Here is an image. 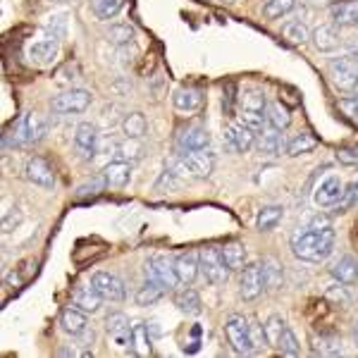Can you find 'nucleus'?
Returning <instances> with one entry per match:
<instances>
[{
  "instance_id": "obj_1",
  "label": "nucleus",
  "mask_w": 358,
  "mask_h": 358,
  "mask_svg": "<svg viewBox=\"0 0 358 358\" xmlns=\"http://www.w3.org/2000/svg\"><path fill=\"white\" fill-rule=\"evenodd\" d=\"M334 248V229L330 227H303L292 236V253L299 261L322 263Z\"/></svg>"
},
{
  "instance_id": "obj_2",
  "label": "nucleus",
  "mask_w": 358,
  "mask_h": 358,
  "mask_svg": "<svg viewBox=\"0 0 358 358\" xmlns=\"http://www.w3.org/2000/svg\"><path fill=\"white\" fill-rule=\"evenodd\" d=\"M48 131V122L41 117L38 113H24L22 117H17L13 127L8 129V134L3 136V146L10 148V151H17V148H27L38 143Z\"/></svg>"
},
{
  "instance_id": "obj_3",
  "label": "nucleus",
  "mask_w": 358,
  "mask_h": 358,
  "mask_svg": "<svg viewBox=\"0 0 358 358\" xmlns=\"http://www.w3.org/2000/svg\"><path fill=\"white\" fill-rule=\"evenodd\" d=\"M327 77H330L332 86L342 94H351L358 89V57L342 55L332 57L327 62Z\"/></svg>"
},
{
  "instance_id": "obj_4",
  "label": "nucleus",
  "mask_w": 358,
  "mask_h": 358,
  "mask_svg": "<svg viewBox=\"0 0 358 358\" xmlns=\"http://www.w3.org/2000/svg\"><path fill=\"white\" fill-rule=\"evenodd\" d=\"M239 117H241L239 122H244L248 129H253L256 134L263 129V124L268 122V98H265L263 91L253 89L241 96Z\"/></svg>"
},
{
  "instance_id": "obj_5",
  "label": "nucleus",
  "mask_w": 358,
  "mask_h": 358,
  "mask_svg": "<svg viewBox=\"0 0 358 358\" xmlns=\"http://www.w3.org/2000/svg\"><path fill=\"white\" fill-rule=\"evenodd\" d=\"M199 265H201V275H203L206 282H210V285H224V282L229 280V275H232V270L227 268V263H224L217 246L201 248Z\"/></svg>"
},
{
  "instance_id": "obj_6",
  "label": "nucleus",
  "mask_w": 358,
  "mask_h": 358,
  "mask_svg": "<svg viewBox=\"0 0 358 358\" xmlns=\"http://www.w3.org/2000/svg\"><path fill=\"white\" fill-rule=\"evenodd\" d=\"M224 334H227L229 344L236 354L246 356V354H253L256 351V344H253V337H251V325L244 315L239 313H232L224 322Z\"/></svg>"
},
{
  "instance_id": "obj_7",
  "label": "nucleus",
  "mask_w": 358,
  "mask_h": 358,
  "mask_svg": "<svg viewBox=\"0 0 358 358\" xmlns=\"http://www.w3.org/2000/svg\"><path fill=\"white\" fill-rule=\"evenodd\" d=\"M91 106V94L86 89H69L50 98V110L57 115H79Z\"/></svg>"
},
{
  "instance_id": "obj_8",
  "label": "nucleus",
  "mask_w": 358,
  "mask_h": 358,
  "mask_svg": "<svg viewBox=\"0 0 358 358\" xmlns=\"http://www.w3.org/2000/svg\"><path fill=\"white\" fill-rule=\"evenodd\" d=\"M91 287L98 292V296H101L103 301L120 303L127 299V289H124L122 280L113 273H106V270H98V273H94V277H91Z\"/></svg>"
},
{
  "instance_id": "obj_9",
  "label": "nucleus",
  "mask_w": 358,
  "mask_h": 358,
  "mask_svg": "<svg viewBox=\"0 0 358 358\" xmlns=\"http://www.w3.org/2000/svg\"><path fill=\"white\" fill-rule=\"evenodd\" d=\"M344 182L339 175H327L313 192V201L317 208H337L344 199Z\"/></svg>"
},
{
  "instance_id": "obj_10",
  "label": "nucleus",
  "mask_w": 358,
  "mask_h": 358,
  "mask_svg": "<svg viewBox=\"0 0 358 358\" xmlns=\"http://www.w3.org/2000/svg\"><path fill=\"white\" fill-rule=\"evenodd\" d=\"M265 292V275H263V265L261 263H248L241 270V280H239V296L244 301H256L258 296Z\"/></svg>"
},
{
  "instance_id": "obj_11",
  "label": "nucleus",
  "mask_w": 358,
  "mask_h": 358,
  "mask_svg": "<svg viewBox=\"0 0 358 358\" xmlns=\"http://www.w3.org/2000/svg\"><path fill=\"white\" fill-rule=\"evenodd\" d=\"M146 277H153V280H158L160 285L165 287V289H175V287L179 285L177 273H175V261H172V258H167V256H163V253H153V256L148 258Z\"/></svg>"
},
{
  "instance_id": "obj_12",
  "label": "nucleus",
  "mask_w": 358,
  "mask_h": 358,
  "mask_svg": "<svg viewBox=\"0 0 358 358\" xmlns=\"http://www.w3.org/2000/svg\"><path fill=\"white\" fill-rule=\"evenodd\" d=\"M74 148H77L82 160H94L98 151H101V138H98L96 124L82 122L74 129Z\"/></svg>"
},
{
  "instance_id": "obj_13",
  "label": "nucleus",
  "mask_w": 358,
  "mask_h": 358,
  "mask_svg": "<svg viewBox=\"0 0 358 358\" xmlns=\"http://www.w3.org/2000/svg\"><path fill=\"white\" fill-rule=\"evenodd\" d=\"M222 141H224V148H227L229 153H246L256 146V131L248 129L244 122H236V124H229L227 129H224Z\"/></svg>"
},
{
  "instance_id": "obj_14",
  "label": "nucleus",
  "mask_w": 358,
  "mask_h": 358,
  "mask_svg": "<svg viewBox=\"0 0 358 358\" xmlns=\"http://www.w3.org/2000/svg\"><path fill=\"white\" fill-rule=\"evenodd\" d=\"M179 160H182L187 175H192L196 179L210 177L213 167H215V155L208 151V148H201V151H187V153H182Z\"/></svg>"
},
{
  "instance_id": "obj_15",
  "label": "nucleus",
  "mask_w": 358,
  "mask_h": 358,
  "mask_svg": "<svg viewBox=\"0 0 358 358\" xmlns=\"http://www.w3.org/2000/svg\"><path fill=\"white\" fill-rule=\"evenodd\" d=\"M24 177L34 184V187H41V189H53L55 187V172H53V167H50L48 160L38 158V155L29 158L27 170H24Z\"/></svg>"
},
{
  "instance_id": "obj_16",
  "label": "nucleus",
  "mask_w": 358,
  "mask_h": 358,
  "mask_svg": "<svg viewBox=\"0 0 358 358\" xmlns=\"http://www.w3.org/2000/svg\"><path fill=\"white\" fill-rule=\"evenodd\" d=\"M310 41H313L317 53H334L344 43V36L334 24H322L310 31Z\"/></svg>"
},
{
  "instance_id": "obj_17",
  "label": "nucleus",
  "mask_w": 358,
  "mask_h": 358,
  "mask_svg": "<svg viewBox=\"0 0 358 358\" xmlns=\"http://www.w3.org/2000/svg\"><path fill=\"white\" fill-rule=\"evenodd\" d=\"M208 143H210V134H208L206 127H199V124L184 127L177 134V148L182 153L201 151V148H208Z\"/></svg>"
},
{
  "instance_id": "obj_18",
  "label": "nucleus",
  "mask_w": 358,
  "mask_h": 358,
  "mask_svg": "<svg viewBox=\"0 0 358 358\" xmlns=\"http://www.w3.org/2000/svg\"><path fill=\"white\" fill-rule=\"evenodd\" d=\"M106 330H108V337L113 339L115 346H120V349L131 346V327H129V317H127L124 313H110V315H108Z\"/></svg>"
},
{
  "instance_id": "obj_19",
  "label": "nucleus",
  "mask_w": 358,
  "mask_h": 358,
  "mask_svg": "<svg viewBox=\"0 0 358 358\" xmlns=\"http://www.w3.org/2000/svg\"><path fill=\"white\" fill-rule=\"evenodd\" d=\"M60 327L69 337H82V334H86V330H89V317H86L84 310L69 306V308H65L60 313Z\"/></svg>"
},
{
  "instance_id": "obj_20",
  "label": "nucleus",
  "mask_w": 358,
  "mask_h": 358,
  "mask_svg": "<svg viewBox=\"0 0 358 358\" xmlns=\"http://www.w3.org/2000/svg\"><path fill=\"white\" fill-rule=\"evenodd\" d=\"M330 275L339 285L354 287L358 285V261L354 256H342L330 265Z\"/></svg>"
},
{
  "instance_id": "obj_21",
  "label": "nucleus",
  "mask_w": 358,
  "mask_h": 358,
  "mask_svg": "<svg viewBox=\"0 0 358 358\" xmlns=\"http://www.w3.org/2000/svg\"><path fill=\"white\" fill-rule=\"evenodd\" d=\"M175 273L179 285H194V280L201 273L199 253H179L175 258Z\"/></svg>"
},
{
  "instance_id": "obj_22",
  "label": "nucleus",
  "mask_w": 358,
  "mask_h": 358,
  "mask_svg": "<svg viewBox=\"0 0 358 358\" xmlns=\"http://www.w3.org/2000/svg\"><path fill=\"white\" fill-rule=\"evenodd\" d=\"M103 177H106L110 189H122L131 179V163L129 160H120V158L113 160V163H108L103 167Z\"/></svg>"
},
{
  "instance_id": "obj_23",
  "label": "nucleus",
  "mask_w": 358,
  "mask_h": 358,
  "mask_svg": "<svg viewBox=\"0 0 358 358\" xmlns=\"http://www.w3.org/2000/svg\"><path fill=\"white\" fill-rule=\"evenodd\" d=\"M172 103H175V108L179 113H194V110H199L201 103H203V91L196 89V86H182V89L175 91Z\"/></svg>"
},
{
  "instance_id": "obj_24",
  "label": "nucleus",
  "mask_w": 358,
  "mask_h": 358,
  "mask_svg": "<svg viewBox=\"0 0 358 358\" xmlns=\"http://www.w3.org/2000/svg\"><path fill=\"white\" fill-rule=\"evenodd\" d=\"M57 53H60V43H57L55 38H43V41L29 45V57H31V62H36V65H50L57 57Z\"/></svg>"
},
{
  "instance_id": "obj_25",
  "label": "nucleus",
  "mask_w": 358,
  "mask_h": 358,
  "mask_svg": "<svg viewBox=\"0 0 358 358\" xmlns=\"http://www.w3.org/2000/svg\"><path fill=\"white\" fill-rule=\"evenodd\" d=\"M330 15L339 27H358V0H339L330 8Z\"/></svg>"
},
{
  "instance_id": "obj_26",
  "label": "nucleus",
  "mask_w": 358,
  "mask_h": 358,
  "mask_svg": "<svg viewBox=\"0 0 358 358\" xmlns=\"http://www.w3.org/2000/svg\"><path fill=\"white\" fill-rule=\"evenodd\" d=\"M101 301L103 299L98 296V292L94 287H77V289L72 292V306L79 310H84V313H96L98 308H101Z\"/></svg>"
},
{
  "instance_id": "obj_27",
  "label": "nucleus",
  "mask_w": 358,
  "mask_h": 358,
  "mask_svg": "<svg viewBox=\"0 0 358 358\" xmlns=\"http://www.w3.org/2000/svg\"><path fill=\"white\" fill-rule=\"evenodd\" d=\"M131 349H134L136 356L153 354V339L148 322H134V327H131Z\"/></svg>"
},
{
  "instance_id": "obj_28",
  "label": "nucleus",
  "mask_w": 358,
  "mask_h": 358,
  "mask_svg": "<svg viewBox=\"0 0 358 358\" xmlns=\"http://www.w3.org/2000/svg\"><path fill=\"white\" fill-rule=\"evenodd\" d=\"M163 294H165V287L160 285L158 280H153V277H146V282L138 287L134 301H136V306H153L163 299Z\"/></svg>"
},
{
  "instance_id": "obj_29",
  "label": "nucleus",
  "mask_w": 358,
  "mask_h": 358,
  "mask_svg": "<svg viewBox=\"0 0 358 358\" xmlns=\"http://www.w3.org/2000/svg\"><path fill=\"white\" fill-rule=\"evenodd\" d=\"M256 146L261 155H268V158H275L287 148V143L282 141V136L277 134V129H263V134L256 138Z\"/></svg>"
},
{
  "instance_id": "obj_30",
  "label": "nucleus",
  "mask_w": 358,
  "mask_h": 358,
  "mask_svg": "<svg viewBox=\"0 0 358 358\" xmlns=\"http://www.w3.org/2000/svg\"><path fill=\"white\" fill-rule=\"evenodd\" d=\"M220 253L224 258V263H227V268L232 270V273H236V270H244L246 268V248L244 244H236V241H232V244H224L220 246Z\"/></svg>"
},
{
  "instance_id": "obj_31",
  "label": "nucleus",
  "mask_w": 358,
  "mask_h": 358,
  "mask_svg": "<svg viewBox=\"0 0 358 358\" xmlns=\"http://www.w3.org/2000/svg\"><path fill=\"white\" fill-rule=\"evenodd\" d=\"M285 217V208L282 206H265L256 217V227L258 232H273L277 224Z\"/></svg>"
},
{
  "instance_id": "obj_32",
  "label": "nucleus",
  "mask_w": 358,
  "mask_h": 358,
  "mask_svg": "<svg viewBox=\"0 0 358 358\" xmlns=\"http://www.w3.org/2000/svg\"><path fill=\"white\" fill-rule=\"evenodd\" d=\"M263 275H265V289L277 292L282 285H285V270L282 265L275 261V258H263Z\"/></svg>"
},
{
  "instance_id": "obj_33",
  "label": "nucleus",
  "mask_w": 358,
  "mask_h": 358,
  "mask_svg": "<svg viewBox=\"0 0 358 358\" xmlns=\"http://www.w3.org/2000/svg\"><path fill=\"white\" fill-rule=\"evenodd\" d=\"M175 306L182 313H187V315H199L201 313V296L196 294L194 289H189V285L184 287L182 292H177L175 294Z\"/></svg>"
},
{
  "instance_id": "obj_34",
  "label": "nucleus",
  "mask_w": 358,
  "mask_h": 358,
  "mask_svg": "<svg viewBox=\"0 0 358 358\" xmlns=\"http://www.w3.org/2000/svg\"><path fill=\"white\" fill-rule=\"evenodd\" d=\"M268 124L277 131H285L292 124V113L287 106H282L280 101L268 103Z\"/></svg>"
},
{
  "instance_id": "obj_35",
  "label": "nucleus",
  "mask_w": 358,
  "mask_h": 358,
  "mask_svg": "<svg viewBox=\"0 0 358 358\" xmlns=\"http://www.w3.org/2000/svg\"><path fill=\"white\" fill-rule=\"evenodd\" d=\"M287 332V322L282 320L280 315H270L263 325V334H265V344L273 346V349H280L282 334Z\"/></svg>"
},
{
  "instance_id": "obj_36",
  "label": "nucleus",
  "mask_w": 358,
  "mask_h": 358,
  "mask_svg": "<svg viewBox=\"0 0 358 358\" xmlns=\"http://www.w3.org/2000/svg\"><path fill=\"white\" fill-rule=\"evenodd\" d=\"M315 146H317V138L313 134H308V131H303V134H296L289 143H287L285 151H287V155H289V158H296V155L310 153Z\"/></svg>"
},
{
  "instance_id": "obj_37",
  "label": "nucleus",
  "mask_w": 358,
  "mask_h": 358,
  "mask_svg": "<svg viewBox=\"0 0 358 358\" xmlns=\"http://www.w3.org/2000/svg\"><path fill=\"white\" fill-rule=\"evenodd\" d=\"M282 36L294 45H303L306 41H310V31L301 20H292L282 27Z\"/></svg>"
},
{
  "instance_id": "obj_38",
  "label": "nucleus",
  "mask_w": 358,
  "mask_h": 358,
  "mask_svg": "<svg viewBox=\"0 0 358 358\" xmlns=\"http://www.w3.org/2000/svg\"><path fill=\"white\" fill-rule=\"evenodd\" d=\"M122 131L124 136L129 138H141L143 134L148 131V122L143 117V113H129L127 117L122 120Z\"/></svg>"
},
{
  "instance_id": "obj_39",
  "label": "nucleus",
  "mask_w": 358,
  "mask_h": 358,
  "mask_svg": "<svg viewBox=\"0 0 358 358\" xmlns=\"http://www.w3.org/2000/svg\"><path fill=\"white\" fill-rule=\"evenodd\" d=\"M122 8H124V0H91V10H94V15L103 22L117 17Z\"/></svg>"
},
{
  "instance_id": "obj_40",
  "label": "nucleus",
  "mask_w": 358,
  "mask_h": 358,
  "mask_svg": "<svg viewBox=\"0 0 358 358\" xmlns=\"http://www.w3.org/2000/svg\"><path fill=\"white\" fill-rule=\"evenodd\" d=\"M115 155H117L120 160H136V158H141L143 155V143H141V138H129L127 136L124 141H120V143H115Z\"/></svg>"
},
{
  "instance_id": "obj_41",
  "label": "nucleus",
  "mask_w": 358,
  "mask_h": 358,
  "mask_svg": "<svg viewBox=\"0 0 358 358\" xmlns=\"http://www.w3.org/2000/svg\"><path fill=\"white\" fill-rule=\"evenodd\" d=\"M296 8V0H268L263 5V17L265 20H280V17L289 15Z\"/></svg>"
},
{
  "instance_id": "obj_42",
  "label": "nucleus",
  "mask_w": 358,
  "mask_h": 358,
  "mask_svg": "<svg viewBox=\"0 0 358 358\" xmlns=\"http://www.w3.org/2000/svg\"><path fill=\"white\" fill-rule=\"evenodd\" d=\"M313 351L320 356H339L342 354V342L337 337H330V334H320V337H313Z\"/></svg>"
},
{
  "instance_id": "obj_43",
  "label": "nucleus",
  "mask_w": 358,
  "mask_h": 358,
  "mask_svg": "<svg viewBox=\"0 0 358 358\" xmlns=\"http://www.w3.org/2000/svg\"><path fill=\"white\" fill-rule=\"evenodd\" d=\"M106 38L115 45H127L134 41V27L131 24H113L110 29H108Z\"/></svg>"
},
{
  "instance_id": "obj_44",
  "label": "nucleus",
  "mask_w": 358,
  "mask_h": 358,
  "mask_svg": "<svg viewBox=\"0 0 358 358\" xmlns=\"http://www.w3.org/2000/svg\"><path fill=\"white\" fill-rule=\"evenodd\" d=\"M106 187H108L106 177H103V175H96L94 179H89V182H84L82 187L77 189V196H79V199H84V196H98V194H101Z\"/></svg>"
},
{
  "instance_id": "obj_45",
  "label": "nucleus",
  "mask_w": 358,
  "mask_h": 358,
  "mask_svg": "<svg viewBox=\"0 0 358 358\" xmlns=\"http://www.w3.org/2000/svg\"><path fill=\"white\" fill-rule=\"evenodd\" d=\"M277 351H282L285 356H299V354H301V346H299L296 334H294L289 327H287V332L282 334V342H280V349H277Z\"/></svg>"
},
{
  "instance_id": "obj_46",
  "label": "nucleus",
  "mask_w": 358,
  "mask_h": 358,
  "mask_svg": "<svg viewBox=\"0 0 358 358\" xmlns=\"http://www.w3.org/2000/svg\"><path fill=\"white\" fill-rule=\"evenodd\" d=\"M349 208H358V179H354V182L346 187L342 203L337 206V213H346Z\"/></svg>"
},
{
  "instance_id": "obj_47",
  "label": "nucleus",
  "mask_w": 358,
  "mask_h": 358,
  "mask_svg": "<svg viewBox=\"0 0 358 358\" xmlns=\"http://www.w3.org/2000/svg\"><path fill=\"white\" fill-rule=\"evenodd\" d=\"M325 296L330 299V301L337 303V306H349V303H351V296H349V292H346V285H344V287L332 285L330 289L325 292Z\"/></svg>"
},
{
  "instance_id": "obj_48",
  "label": "nucleus",
  "mask_w": 358,
  "mask_h": 358,
  "mask_svg": "<svg viewBox=\"0 0 358 358\" xmlns=\"http://www.w3.org/2000/svg\"><path fill=\"white\" fill-rule=\"evenodd\" d=\"M45 29L48 31H53V38L57 41V38L65 34V15H57V17H50V22L45 24Z\"/></svg>"
},
{
  "instance_id": "obj_49",
  "label": "nucleus",
  "mask_w": 358,
  "mask_h": 358,
  "mask_svg": "<svg viewBox=\"0 0 358 358\" xmlns=\"http://www.w3.org/2000/svg\"><path fill=\"white\" fill-rule=\"evenodd\" d=\"M339 106H342V110L349 115L351 120H354V122H358V96H354V98H344L342 103H339Z\"/></svg>"
},
{
  "instance_id": "obj_50",
  "label": "nucleus",
  "mask_w": 358,
  "mask_h": 358,
  "mask_svg": "<svg viewBox=\"0 0 358 358\" xmlns=\"http://www.w3.org/2000/svg\"><path fill=\"white\" fill-rule=\"evenodd\" d=\"M337 160L344 165H358V151H337Z\"/></svg>"
},
{
  "instance_id": "obj_51",
  "label": "nucleus",
  "mask_w": 358,
  "mask_h": 358,
  "mask_svg": "<svg viewBox=\"0 0 358 358\" xmlns=\"http://www.w3.org/2000/svg\"><path fill=\"white\" fill-rule=\"evenodd\" d=\"M349 45H351V55L358 57V38H356V41H351Z\"/></svg>"
},
{
  "instance_id": "obj_52",
  "label": "nucleus",
  "mask_w": 358,
  "mask_h": 358,
  "mask_svg": "<svg viewBox=\"0 0 358 358\" xmlns=\"http://www.w3.org/2000/svg\"><path fill=\"white\" fill-rule=\"evenodd\" d=\"M308 3H313V5H327L330 0H308Z\"/></svg>"
},
{
  "instance_id": "obj_53",
  "label": "nucleus",
  "mask_w": 358,
  "mask_h": 358,
  "mask_svg": "<svg viewBox=\"0 0 358 358\" xmlns=\"http://www.w3.org/2000/svg\"><path fill=\"white\" fill-rule=\"evenodd\" d=\"M354 337H356V344H358V322H356V330H354Z\"/></svg>"
},
{
  "instance_id": "obj_54",
  "label": "nucleus",
  "mask_w": 358,
  "mask_h": 358,
  "mask_svg": "<svg viewBox=\"0 0 358 358\" xmlns=\"http://www.w3.org/2000/svg\"><path fill=\"white\" fill-rule=\"evenodd\" d=\"M222 3H234V0H222Z\"/></svg>"
}]
</instances>
